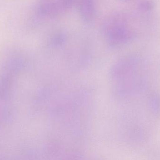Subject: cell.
<instances>
[{
    "instance_id": "1",
    "label": "cell",
    "mask_w": 160,
    "mask_h": 160,
    "mask_svg": "<svg viewBox=\"0 0 160 160\" xmlns=\"http://www.w3.org/2000/svg\"><path fill=\"white\" fill-rule=\"evenodd\" d=\"M124 15L117 14L110 17L104 25V32L108 43L118 47L132 41L136 34L129 26Z\"/></svg>"
},
{
    "instance_id": "2",
    "label": "cell",
    "mask_w": 160,
    "mask_h": 160,
    "mask_svg": "<svg viewBox=\"0 0 160 160\" xmlns=\"http://www.w3.org/2000/svg\"><path fill=\"white\" fill-rule=\"evenodd\" d=\"M5 73L0 78V100H5L10 96L15 77L18 73L5 68Z\"/></svg>"
},
{
    "instance_id": "3",
    "label": "cell",
    "mask_w": 160,
    "mask_h": 160,
    "mask_svg": "<svg viewBox=\"0 0 160 160\" xmlns=\"http://www.w3.org/2000/svg\"><path fill=\"white\" fill-rule=\"evenodd\" d=\"M79 10L81 18L87 23H91L95 19L96 9L92 0H81Z\"/></svg>"
},
{
    "instance_id": "4",
    "label": "cell",
    "mask_w": 160,
    "mask_h": 160,
    "mask_svg": "<svg viewBox=\"0 0 160 160\" xmlns=\"http://www.w3.org/2000/svg\"><path fill=\"white\" fill-rule=\"evenodd\" d=\"M148 108L154 116L160 117V95L158 93H152L148 99Z\"/></svg>"
},
{
    "instance_id": "5",
    "label": "cell",
    "mask_w": 160,
    "mask_h": 160,
    "mask_svg": "<svg viewBox=\"0 0 160 160\" xmlns=\"http://www.w3.org/2000/svg\"><path fill=\"white\" fill-rule=\"evenodd\" d=\"M75 0H59L58 2L61 10L68 9L72 6Z\"/></svg>"
},
{
    "instance_id": "6",
    "label": "cell",
    "mask_w": 160,
    "mask_h": 160,
    "mask_svg": "<svg viewBox=\"0 0 160 160\" xmlns=\"http://www.w3.org/2000/svg\"><path fill=\"white\" fill-rule=\"evenodd\" d=\"M154 5L155 4L153 1L150 0H144L140 4V8L143 10L148 11L151 10L154 7Z\"/></svg>"
},
{
    "instance_id": "7",
    "label": "cell",
    "mask_w": 160,
    "mask_h": 160,
    "mask_svg": "<svg viewBox=\"0 0 160 160\" xmlns=\"http://www.w3.org/2000/svg\"><path fill=\"white\" fill-rule=\"evenodd\" d=\"M63 40V37L62 35H56L53 39V42L54 44H61Z\"/></svg>"
}]
</instances>
